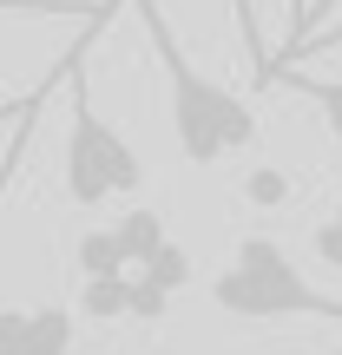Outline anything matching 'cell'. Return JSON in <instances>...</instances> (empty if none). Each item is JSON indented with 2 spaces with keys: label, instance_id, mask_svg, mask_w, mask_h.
I'll use <instances>...</instances> for the list:
<instances>
[{
  "label": "cell",
  "instance_id": "6da1fadb",
  "mask_svg": "<svg viewBox=\"0 0 342 355\" xmlns=\"http://www.w3.org/2000/svg\"><path fill=\"white\" fill-rule=\"evenodd\" d=\"M132 7H139L145 33H152V60H158V73H165V105H171V139H178V152H185V165L211 171V165H224V158L250 152L257 145V105L243 99L237 86L211 79L191 60L158 0H132Z\"/></svg>",
  "mask_w": 342,
  "mask_h": 355
},
{
  "label": "cell",
  "instance_id": "7a4b0ae2",
  "mask_svg": "<svg viewBox=\"0 0 342 355\" xmlns=\"http://www.w3.org/2000/svg\"><path fill=\"white\" fill-rule=\"evenodd\" d=\"M211 303L224 316H243V322H283V316L342 322V296L316 290L277 237H243L237 257L211 277Z\"/></svg>",
  "mask_w": 342,
  "mask_h": 355
},
{
  "label": "cell",
  "instance_id": "3957f363",
  "mask_svg": "<svg viewBox=\"0 0 342 355\" xmlns=\"http://www.w3.org/2000/svg\"><path fill=\"white\" fill-rule=\"evenodd\" d=\"M139 152L119 125H105L92 112V86H86V66H73V132H66V158H60V184L73 204H112L126 191H139Z\"/></svg>",
  "mask_w": 342,
  "mask_h": 355
},
{
  "label": "cell",
  "instance_id": "277c9868",
  "mask_svg": "<svg viewBox=\"0 0 342 355\" xmlns=\"http://www.w3.org/2000/svg\"><path fill=\"white\" fill-rule=\"evenodd\" d=\"M73 322L79 309L40 303V309H0V355H66L73 349Z\"/></svg>",
  "mask_w": 342,
  "mask_h": 355
},
{
  "label": "cell",
  "instance_id": "5b68a950",
  "mask_svg": "<svg viewBox=\"0 0 342 355\" xmlns=\"http://www.w3.org/2000/svg\"><path fill=\"white\" fill-rule=\"evenodd\" d=\"M112 237H119V250H126V270H132V277H139V270L171 243V237H165V217H158V211H126V217L112 224Z\"/></svg>",
  "mask_w": 342,
  "mask_h": 355
},
{
  "label": "cell",
  "instance_id": "8992f818",
  "mask_svg": "<svg viewBox=\"0 0 342 355\" xmlns=\"http://www.w3.org/2000/svg\"><path fill=\"white\" fill-rule=\"evenodd\" d=\"M79 316H99V322L139 316V283H132V277H92V283H79Z\"/></svg>",
  "mask_w": 342,
  "mask_h": 355
},
{
  "label": "cell",
  "instance_id": "52a82bcc",
  "mask_svg": "<svg viewBox=\"0 0 342 355\" xmlns=\"http://www.w3.org/2000/svg\"><path fill=\"white\" fill-rule=\"evenodd\" d=\"M230 20H237L250 79H257V86H277V60H270V40H264V13H257V0H230Z\"/></svg>",
  "mask_w": 342,
  "mask_h": 355
},
{
  "label": "cell",
  "instance_id": "ba28073f",
  "mask_svg": "<svg viewBox=\"0 0 342 355\" xmlns=\"http://www.w3.org/2000/svg\"><path fill=\"white\" fill-rule=\"evenodd\" d=\"M79 277H132L126 270V250H119V237H112V224L105 230H86V237H79Z\"/></svg>",
  "mask_w": 342,
  "mask_h": 355
},
{
  "label": "cell",
  "instance_id": "9c48e42d",
  "mask_svg": "<svg viewBox=\"0 0 342 355\" xmlns=\"http://www.w3.org/2000/svg\"><path fill=\"white\" fill-rule=\"evenodd\" d=\"M283 86H296L309 105L323 112V125H330V139L342 145V79H309V73H277Z\"/></svg>",
  "mask_w": 342,
  "mask_h": 355
},
{
  "label": "cell",
  "instance_id": "30bf717a",
  "mask_svg": "<svg viewBox=\"0 0 342 355\" xmlns=\"http://www.w3.org/2000/svg\"><path fill=\"white\" fill-rule=\"evenodd\" d=\"M139 277L152 283V290H165V296H178V290H185V283H191V250H185V243H165V250H158L152 263L139 270Z\"/></svg>",
  "mask_w": 342,
  "mask_h": 355
},
{
  "label": "cell",
  "instance_id": "8fae6325",
  "mask_svg": "<svg viewBox=\"0 0 342 355\" xmlns=\"http://www.w3.org/2000/svg\"><path fill=\"white\" fill-rule=\"evenodd\" d=\"M309 250H316V257H323L330 270H342V198L330 204V217L316 224V237H309Z\"/></svg>",
  "mask_w": 342,
  "mask_h": 355
},
{
  "label": "cell",
  "instance_id": "7c38bea8",
  "mask_svg": "<svg viewBox=\"0 0 342 355\" xmlns=\"http://www.w3.org/2000/svg\"><path fill=\"white\" fill-rule=\"evenodd\" d=\"M283 198H290V178L277 165H257L250 171V204H283Z\"/></svg>",
  "mask_w": 342,
  "mask_h": 355
},
{
  "label": "cell",
  "instance_id": "4fadbf2b",
  "mask_svg": "<svg viewBox=\"0 0 342 355\" xmlns=\"http://www.w3.org/2000/svg\"><path fill=\"white\" fill-rule=\"evenodd\" d=\"M336 46H342V26H323V33H309L303 46L290 53V60H309V53H336ZM290 60H277V73H283V66H290Z\"/></svg>",
  "mask_w": 342,
  "mask_h": 355
},
{
  "label": "cell",
  "instance_id": "5bb4252c",
  "mask_svg": "<svg viewBox=\"0 0 342 355\" xmlns=\"http://www.w3.org/2000/svg\"><path fill=\"white\" fill-rule=\"evenodd\" d=\"M330 7H342V0H316V7H309V26H303V40H309V33H323V13H330ZM303 40H296V46H303ZM296 46H283V53H296ZM283 53H277V60H283Z\"/></svg>",
  "mask_w": 342,
  "mask_h": 355
},
{
  "label": "cell",
  "instance_id": "9a60e30c",
  "mask_svg": "<svg viewBox=\"0 0 342 355\" xmlns=\"http://www.w3.org/2000/svg\"><path fill=\"white\" fill-rule=\"evenodd\" d=\"M309 7H316V0H290V46L303 40V26H309Z\"/></svg>",
  "mask_w": 342,
  "mask_h": 355
},
{
  "label": "cell",
  "instance_id": "2e32d148",
  "mask_svg": "<svg viewBox=\"0 0 342 355\" xmlns=\"http://www.w3.org/2000/svg\"><path fill=\"white\" fill-rule=\"evenodd\" d=\"M336 355H342V349H336Z\"/></svg>",
  "mask_w": 342,
  "mask_h": 355
}]
</instances>
